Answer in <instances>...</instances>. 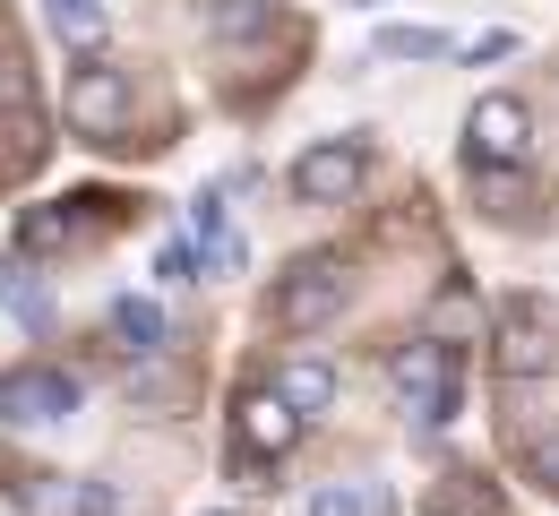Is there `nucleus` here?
Wrapping results in <instances>:
<instances>
[{
	"mask_svg": "<svg viewBox=\"0 0 559 516\" xmlns=\"http://www.w3.org/2000/svg\"><path fill=\"white\" fill-rule=\"evenodd\" d=\"M78 405H86V387H78V370H61V362L0 370V422H9V431H61V422H78Z\"/></svg>",
	"mask_w": 559,
	"mask_h": 516,
	"instance_id": "obj_1",
	"label": "nucleus"
},
{
	"mask_svg": "<svg viewBox=\"0 0 559 516\" xmlns=\"http://www.w3.org/2000/svg\"><path fill=\"white\" fill-rule=\"evenodd\" d=\"M328 319H345V259L336 250H310L276 276V327L284 336H319Z\"/></svg>",
	"mask_w": 559,
	"mask_h": 516,
	"instance_id": "obj_2",
	"label": "nucleus"
},
{
	"mask_svg": "<svg viewBox=\"0 0 559 516\" xmlns=\"http://www.w3.org/2000/svg\"><path fill=\"white\" fill-rule=\"evenodd\" d=\"M490 353H499V370H508V379L551 370V362H559V319H551L534 293H508L499 310H490Z\"/></svg>",
	"mask_w": 559,
	"mask_h": 516,
	"instance_id": "obj_3",
	"label": "nucleus"
},
{
	"mask_svg": "<svg viewBox=\"0 0 559 516\" xmlns=\"http://www.w3.org/2000/svg\"><path fill=\"white\" fill-rule=\"evenodd\" d=\"M534 155V112L516 104V95H483L474 112H465V164L474 172H508V164H525Z\"/></svg>",
	"mask_w": 559,
	"mask_h": 516,
	"instance_id": "obj_4",
	"label": "nucleus"
},
{
	"mask_svg": "<svg viewBox=\"0 0 559 516\" xmlns=\"http://www.w3.org/2000/svg\"><path fill=\"white\" fill-rule=\"evenodd\" d=\"M61 112H70L78 139H121V130H130V70H112V61H78Z\"/></svg>",
	"mask_w": 559,
	"mask_h": 516,
	"instance_id": "obj_5",
	"label": "nucleus"
},
{
	"mask_svg": "<svg viewBox=\"0 0 559 516\" xmlns=\"http://www.w3.org/2000/svg\"><path fill=\"white\" fill-rule=\"evenodd\" d=\"M361 172H370L361 139H319V147L293 155V199L301 207H345L353 190H361Z\"/></svg>",
	"mask_w": 559,
	"mask_h": 516,
	"instance_id": "obj_6",
	"label": "nucleus"
},
{
	"mask_svg": "<svg viewBox=\"0 0 559 516\" xmlns=\"http://www.w3.org/2000/svg\"><path fill=\"white\" fill-rule=\"evenodd\" d=\"M388 387L414 422H456V370H448V345H405L388 362Z\"/></svg>",
	"mask_w": 559,
	"mask_h": 516,
	"instance_id": "obj_7",
	"label": "nucleus"
},
{
	"mask_svg": "<svg viewBox=\"0 0 559 516\" xmlns=\"http://www.w3.org/2000/svg\"><path fill=\"white\" fill-rule=\"evenodd\" d=\"M301 431H310V422H301V413H293V405H284L276 387H250V396H241V405H233V440L241 447H259V456H293V440H301Z\"/></svg>",
	"mask_w": 559,
	"mask_h": 516,
	"instance_id": "obj_8",
	"label": "nucleus"
},
{
	"mask_svg": "<svg viewBox=\"0 0 559 516\" xmlns=\"http://www.w3.org/2000/svg\"><path fill=\"white\" fill-rule=\"evenodd\" d=\"M104 327H112V345L121 353H164V336H173V319H164V301H146V293H112V310H104Z\"/></svg>",
	"mask_w": 559,
	"mask_h": 516,
	"instance_id": "obj_9",
	"label": "nucleus"
},
{
	"mask_svg": "<svg viewBox=\"0 0 559 516\" xmlns=\"http://www.w3.org/2000/svg\"><path fill=\"white\" fill-rule=\"evenodd\" d=\"M44 26H52V44H70L78 61H104V35H112L104 0H44Z\"/></svg>",
	"mask_w": 559,
	"mask_h": 516,
	"instance_id": "obj_10",
	"label": "nucleus"
},
{
	"mask_svg": "<svg viewBox=\"0 0 559 516\" xmlns=\"http://www.w3.org/2000/svg\"><path fill=\"white\" fill-rule=\"evenodd\" d=\"M276 396L301 413V422H319V413L336 405V370L319 362V353H293V362H276Z\"/></svg>",
	"mask_w": 559,
	"mask_h": 516,
	"instance_id": "obj_11",
	"label": "nucleus"
},
{
	"mask_svg": "<svg viewBox=\"0 0 559 516\" xmlns=\"http://www.w3.org/2000/svg\"><path fill=\"white\" fill-rule=\"evenodd\" d=\"M370 52H379V61H448L456 44H448L439 26H405V17H396V26H379V35H370Z\"/></svg>",
	"mask_w": 559,
	"mask_h": 516,
	"instance_id": "obj_12",
	"label": "nucleus"
},
{
	"mask_svg": "<svg viewBox=\"0 0 559 516\" xmlns=\"http://www.w3.org/2000/svg\"><path fill=\"white\" fill-rule=\"evenodd\" d=\"M207 26L224 35V44H250V35H267V26H276V0H215Z\"/></svg>",
	"mask_w": 559,
	"mask_h": 516,
	"instance_id": "obj_13",
	"label": "nucleus"
},
{
	"mask_svg": "<svg viewBox=\"0 0 559 516\" xmlns=\"http://www.w3.org/2000/svg\"><path fill=\"white\" fill-rule=\"evenodd\" d=\"M155 276H164V285H207V250H199V241H164V250H155Z\"/></svg>",
	"mask_w": 559,
	"mask_h": 516,
	"instance_id": "obj_14",
	"label": "nucleus"
},
{
	"mask_svg": "<svg viewBox=\"0 0 559 516\" xmlns=\"http://www.w3.org/2000/svg\"><path fill=\"white\" fill-rule=\"evenodd\" d=\"M516 456H525V473H534L543 491H559V431H525V440H516Z\"/></svg>",
	"mask_w": 559,
	"mask_h": 516,
	"instance_id": "obj_15",
	"label": "nucleus"
},
{
	"mask_svg": "<svg viewBox=\"0 0 559 516\" xmlns=\"http://www.w3.org/2000/svg\"><path fill=\"white\" fill-rule=\"evenodd\" d=\"M233 482H241V491H276V456H259V447L233 440Z\"/></svg>",
	"mask_w": 559,
	"mask_h": 516,
	"instance_id": "obj_16",
	"label": "nucleus"
},
{
	"mask_svg": "<svg viewBox=\"0 0 559 516\" xmlns=\"http://www.w3.org/2000/svg\"><path fill=\"white\" fill-rule=\"evenodd\" d=\"M310 516H370V508H361L353 482H319V491H310Z\"/></svg>",
	"mask_w": 559,
	"mask_h": 516,
	"instance_id": "obj_17",
	"label": "nucleus"
},
{
	"mask_svg": "<svg viewBox=\"0 0 559 516\" xmlns=\"http://www.w3.org/2000/svg\"><path fill=\"white\" fill-rule=\"evenodd\" d=\"M508 52H516V35H508V26H490V35L465 44V61H474V70H483V61H508Z\"/></svg>",
	"mask_w": 559,
	"mask_h": 516,
	"instance_id": "obj_18",
	"label": "nucleus"
},
{
	"mask_svg": "<svg viewBox=\"0 0 559 516\" xmlns=\"http://www.w3.org/2000/svg\"><path fill=\"white\" fill-rule=\"evenodd\" d=\"M207 267H215V276H241V267H250V250H241V232H233V241H215V250H207Z\"/></svg>",
	"mask_w": 559,
	"mask_h": 516,
	"instance_id": "obj_19",
	"label": "nucleus"
},
{
	"mask_svg": "<svg viewBox=\"0 0 559 516\" xmlns=\"http://www.w3.org/2000/svg\"><path fill=\"white\" fill-rule=\"evenodd\" d=\"M9 301H17V276H9V267H0V310H9Z\"/></svg>",
	"mask_w": 559,
	"mask_h": 516,
	"instance_id": "obj_20",
	"label": "nucleus"
},
{
	"mask_svg": "<svg viewBox=\"0 0 559 516\" xmlns=\"http://www.w3.org/2000/svg\"><path fill=\"white\" fill-rule=\"evenodd\" d=\"M215 516H224V508H215Z\"/></svg>",
	"mask_w": 559,
	"mask_h": 516,
	"instance_id": "obj_21",
	"label": "nucleus"
}]
</instances>
